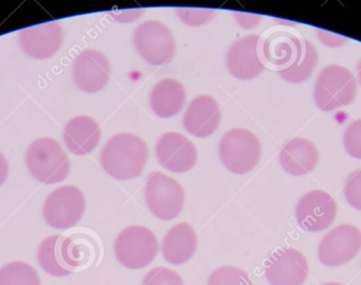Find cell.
<instances>
[{
	"label": "cell",
	"instance_id": "8fae6325",
	"mask_svg": "<svg viewBox=\"0 0 361 285\" xmlns=\"http://www.w3.org/2000/svg\"><path fill=\"white\" fill-rule=\"evenodd\" d=\"M308 272L305 256L295 248L276 251L267 262L266 277L271 285H303Z\"/></svg>",
	"mask_w": 361,
	"mask_h": 285
},
{
	"label": "cell",
	"instance_id": "4dcf8cb0",
	"mask_svg": "<svg viewBox=\"0 0 361 285\" xmlns=\"http://www.w3.org/2000/svg\"><path fill=\"white\" fill-rule=\"evenodd\" d=\"M318 36L319 39L322 40V43L328 47H339L347 42V38L331 34L329 32H324V30H318Z\"/></svg>",
	"mask_w": 361,
	"mask_h": 285
},
{
	"label": "cell",
	"instance_id": "4fadbf2b",
	"mask_svg": "<svg viewBox=\"0 0 361 285\" xmlns=\"http://www.w3.org/2000/svg\"><path fill=\"white\" fill-rule=\"evenodd\" d=\"M157 158L159 164L169 171L184 173L197 164V151L188 137L169 132L157 141Z\"/></svg>",
	"mask_w": 361,
	"mask_h": 285
},
{
	"label": "cell",
	"instance_id": "cb8c5ba5",
	"mask_svg": "<svg viewBox=\"0 0 361 285\" xmlns=\"http://www.w3.org/2000/svg\"><path fill=\"white\" fill-rule=\"evenodd\" d=\"M0 285H40L37 271L25 262H11L0 267Z\"/></svg>",
	"mask_w": 361,
	"mask_h": 285
},
{
	"label": "cell",
	"instance_id": "30bf717a",
	"mask_svg": "<svg viewBox=\"0 0 361 285\" xmlns=\"http://www.w3.org/2000/svg\"><path fill=\"white\" fill-rule=\"evenodd\" d=\"M337 215V203L329 193L311 191L303 195L295 206V219L301 229L320 232L334 223Z\"/></svg>",
	"mask_w": 361,
	"mask_h": 285
},
{
	"label": "cell",
	"instance_id": "8992f818",
	"mask_svg": "<svg viewBox=\"0 0 361 285\" xmlns=\"http://www.w3.org/2000/svg\"><path fill=\"white\" fill-rule=\"evenodd\" d=\"M183 187L170 176L154 172L147 176L145 200L157 219L170 221L180 215L184 206Z\"/></svg>",
	"mask_w": 361,
	"mask_h": 285
},
{
	"label": "cell",
	"instance_id": "2e32d148",
	"mask_svg": "<svg viewBox=\"0 0 361 285\" xmlns=\"http://www.w3.org/2000/svg\"><path fill=\"white\" fill-rule=\"evenodd\" d=\"M221 122V110L218 103L209 95L195 97L186 108L183 126L193 137H210L218 129Z\"/></svg>",
	"mask_w": 361,
	"mask_h": 285
},
{
	"label": "cell",
	"instance_id": "44dd1931",
	"mask_svg": "<svg viewBox=\"0 0 361 285\" xmlns=\"http://www.w3.org/2000/svg\"><path fill=\"white\" fill-rule=\"evenodd\" d=\"M186 93L178 80H159L152 89L149 104L159 118H170L183 108Z\"/></svg>",
	"mask_w": 361,
	"mask_h": 285
},
{
	"label": "cell",
	"instance_id": "d6986e66",
	"mask_svg": "<svg viewBox=\"0 0 361 285\" xmlns=\"http://www.w3.org/2000/svg\"><path fill=\"white\" fill-rule=\"evenodd\" d=\"M197 246V233L188 223H178L165 235L162 254L169 263L178 265L192 259Z\"/></svg>",
	"mask_w": 361,
	"mask_h": 285
},
{
	"label": "cell",
	"instance_id": "7c38bea8",
	"mask_svg": "<svg viewBox=\"0 0 361 285\" xmlns=\"http://www.w3.org/2000/svg\"><path fill=\"white\" fill-rule=\"evenodd\" d=\"M111 77L109 59L97 49L82 51L73 65V80L80 91L93 94L102 91Z\"/></svg>",
	"mask_w": 361,
	"mask_h": 285
},
{
	"label": "cell",
	"instance_id": "ac0fdd59",
	"mask_svg": "<svg viewBox=\"0 0 361 285\" xmlns=\"http://www.w3.org/2000/svg\"><path fill=\"white\" fill-rule=\"evenodd\" d=\"M63 139L73 154L82 156L93 152L99 145L101 127L92 118L76 116L65 126Z\"/></svg>",
	"mask_w": 361,
	"mask_h": 285
},
{
	"label": "cell",
	"instance_id": "484cf974",
	"mask_svg": "<svg viewBox=\"0 0 361 285\" xmlns=\"http://www.w3.org/2000/svg\"><path fill=\"white\" fill-rule=\"evenodd\" d=\"M207 285H253V282L245 270L226 265L213 271Z\"/></svg>",
	"mask_w": 361,
	"mask_h": 285
},
{
	"label": "cell",
	"instance_id": "7402d4cb",
	"mask_svg": "<svg viewBox=\"0 0 361 285\" xmlns=\"http://www.w3.org/2000/svg\"><path fill=\"white\" fill-rule=\"evenodd\" d=\"M65 236L51 235L46 237L38 248V261L44 271L53 277H67L74 271L67 265L65 260Z\"/></svg>",
	"mask_w": 361,
	"mask_h": 285
},
{
	"label": "cell",
	"instance_id": "d4e9b609",
	"mask_svg": "<svg viewBox=\"0 0 361 285\" xmlns=\"http://www.w3.org/2000/svg\"><path fill=\"white\" fill-rule=\"evenodd\" d=\"M90 241L85 235L65 237L63 244L65 260L71 269L75 270L76 267H82V264H85L90 260L92 252Z\"/></svg>",
	"mask_w": 361,
	"mask_h": 285
},
{
	"label": "cell",
	"instance_id": "9c48e42d",
	"mask_svg": "<svg viewBox=\"0 0 361 285\" xmlns=\"http://www.w3.org/2000/svg\"><path fill=\"white\" fill-rule=\"evenodd\" d=\"M360 250V229L351 224H343L322 237L318 256L326 267H340L355 259Z\"/></svg>",
	"mask_w": 361,
	"mask_h": 285
},
{
	"label": "cell",
	"instance_id": "d590c367",
	"mask_svg": "<svg viewBox=\"0 0 361 285\" xmlns=\"http://www.w3.org/2000/svg\"><path fill=\"white\" fill-rule=\"evenodd\" d=\"M322 285H343L340 284V283H336V282H330V283H324V284Z\"/></svg>",
	"mask_w": 361,
	"mask_h": 285
},
{
	"label": "cell",
	"instance_id": "ffe728a7",
	"mask_svg": "<svg viewBox=\"0 0 361 285\" xmlns=\"http://www.w3.org/2000/svg\"><path fill=\"white\" fill-rule=\"evenodd\" d=\"M301 37L293 32L278 30L272 32L263 42L262 53L269 64L287 68L295 62L300 51Z\"/></svg>",
	"mask_w": 361,
	"mask_h": 285
},
{
	"label": "cell",
	"instance_id": "836d02e7",
	"mask_svg": "<svg viewBox=\"0 0 361 285\" xmlns=\"http://www.w3.org/2000/svg\"><path fill=\"white\" fill-rule=\"evenodd\" d=\"M8 162L6 160L5 156L0 153V186L5 183L6 179L8 177Z\"/></svg>",
	"mask_w": 361,
	"mask_h": 285
},
{
	"label": "cell",
	"instance_id": "e0dca14e",
	"mask_svg": "<svg viewBox=\"0 0 361 285\" xmlns=\"http://www.w3.org/2000/svg\"><path fill=\"white\" fill-rule=\"evenodd\" d=\"M279 160L282 168L290 175H307L318 164V148L309 139L295 137L282 147Z\"/></svg>",
	"mask_w": 361,
	"mask_h": 285
},
{
	"label": "cell",
	"instance_id": "5bb4252c",
	"mask_svg": "<svg viewBox=\"0 0 361 285\" xmlns=\"http://www.w3.org/2000/svg\"><path fill=\"white\" fill-rule=\"evenodd\" d=\"M17 39L26 55L44 61L59 51L64 35L59 23L48 22L19 32Z\"/></svg>",
	"mask_w": 361,
	"mask_h": 285
},
{
	"label": "cell",
	"instance_id": "277c9868",
	"mask_svg": "<svg viewBox=\"0 0 361 285\" xmlns=\"http://www.w3.org/2000/svg\"><path fill=\"white\" fill-rule=\"evenodd\" d=\"M260 141L245 128H233L224 134L219 144L220 160L234 174L249 173L258 165L261 158Z\"/></svg>",
	"mask_w": 361,
	"mask_h": 285
},
{
	"label": "cell",
	"instance_id": "52a82bcc",
	"mask_svg": "<svg viewBox=\"0 0 361 285\" xmlns=\"http://www.w3.org/2000/svg\"><path fill=\"white\" fill-rule=\"evenodd\" d=\"M134 45L140 56L151 65L168 64L176 53V40L166 25L147 20L134 32Z\"/></svg>",
	"mask_w": 361,
	"mask_h": 285
},
{
	"label": "cell",
	"instance_id": "6da1fadb",
	"mask_svg": "<svg viewBox=\"0 0 361 285\" xmlns=\"http://www.w3.org/2000/svg\"><path fill=\"white\" fill-rule=\"evenodd\" d=\"M149 149L134 134H116L102 149L101 165L113 179L126 181L141 175L147 165Z\"/></svg>",
	"mask_w": 361,
	"mask_h": 285
},
{
	"label": "cell",
	"instance_id": "603a6c76",
	"mask_svg": "<svg viewBox=\"0 0 361 285\" xmlns=\"http://www.w3.org/2000/svg\"><path fill=\"white\" fill-rule=\"evenodd\" d=\"M318 62V51L309 40L301 38L300 51L295 62L279 70L280 76L291 84L303 83L312 75Z\"/></svg>",
	"mask_w": 361,
	"mask_h": 285
},
{
	"label": "cell",
	"instance_id": "f546056e",
	"mask_svg": "<svg viewBox=\"0 0 361 285\" xmlns=\"http://www.w3.org/2000/svg\"><path fill=\"white\" fill-rule=\"evenodd\" d=\"M176 11L178 18L184 24L192 27L205 24L215 15V11L212 9L176 8Z\"/></svg>",
	"mask_w": 361,
	"mask_h": 285
},
{
	"label": "cell",
	"instance_id": "3957f363",
	"mask_svg": "<svg viewBox=\"0 0 361 285\" xmlns=\"http://www.w3.org/2000/svg\"><path fill=\"white\" fill-rule=\"evenodd\" d=\"M356 95V78L348 68L340 65H328L319 72L314 96L320 110L332 112L348 106Z\"/></svg>",
	"mask_w": 361,
	"mask_h": 285
},
{
	"label": "cell",
	"instance_id": "ba28073f",
	"mask_svg": "<svg viewBox=\"0 0 361 285\" xmlns=\"http://www.w3.org/2000/svg\"><path fill=\"white\" fill-rule=\"evenodd\" d=\"M86 201L78 187L66 185L55 189L44 203L43 216L46 223L54 229L74 227L85 213Z\"/></svg>",
	"mask_w": 361,
	"mask_h": 285
},
{
	"label": "cell",
	"instance_id": "9a60e30c",
	"mask_svg": "<svg viewBox=\"0 0 361 285\" xmlns=\"http://www.w3.org/2000/svg\"><path fill=\"white\" fill-rule=\"evenodd\" d=\"M260 36L249 35L238 40L226 53V68L233 77L241 80L257 78L266 68L258 53Z\"/></svg>",
	"mask_w": 361,
	"mask_h": 285
},
{
	"label": "cell",
	"instance_id": "e575fe53",
	"mask_svg": "<svg viewBox=\"0 0 361 285\" xmlns=\"http://www.w3.org/2000/svg\"><path fill=\"white\" fill-rule=\"evenodd\" d=\"M357 76H358L359 83L361 85V59L359 61L358 65H357Z\"/></svg>",
	"mask_w": 361,
	"mask_h": 285
},
{
	"label": "cell",
	"instance_id": "1f68e13d",
	"mask_svg": "<svg viewBox=\"0 0 361 285\" xmlns=\"http://www.w3.org/2000/svg\"><path fill=\"white\" fill-rule=\"evenodd\" d=\"M144 11H140V9H130V11H120V13H112L113 16L115 17L117 22L120 23H130L134 22L136 19L140 18V17L143 15Z\"/></svg>",
	"mask_w": 361,
	"mask_h": 285
},
{
	"label": "cell",
	"instance_id": "5b68a950",
	"mask_svg": "<svg viewBox=\"0 0 361 285\" xmlns=\"http://www.w3.org/2000/svg\"><path fill=\"white\" fill-rule=\"evenodd\" d=\"M115 256L123 267L137 270L147 267L157 258L159 242L151 229L133 225L123 229L114 244Z\"/></svg>",
	"mask_w": 361,
	"mask_h": 285
},
{
	"label": "cell",
	"instance_id": "4316f807",
	"mask_svg": "<svg viewBox=\"0 0 361 285\" xmlns=\"http://www.w3.org/2000/svg\"><path fill=\"white\" fill-rule=\"evenodd\" d=\"M143 285H184L182 277L168 267H155L144 277Z\"/></svg>",
	"mask_w": 361,
	"mask_h": 285
},
{
	"label": "cell",
	"instance_id": "f1b7e54d",
	"mask_svg": "<svg viewBox=\"0 0 361 285\" xmlns=\"http://www.w3.org/2000/svg\"><path fill=\"white\" fill-rule=\"evenodd\" d=\"M343 193L351 208L361 211V170H356L345 179Z\"/></svg>",
	"mask_w": 361,
	"mask_h": 285
},
{
	"label": "cell",
	"instance_id": "83f0119b",
	"mask_svg": "<svg viewBox=\"0 0 361 285\" xmlns=\"http://www.w3.org/2000/svg\"><path fill=\"white\" fill-rule=\"evenodd\" d=\"M343 146L351 158L361 160V120H355L345 128Z\"/></svg>",
	"mask_w": 361,
	"mask_h": 285
},
{
	"label": "cell",
	"instance_id": "7a4b0ae2",
	"mask_svg": "<svg viewBox=\"0 0 361 285\" xmlns=\"http://www.w3.org/2000/svg\"><path fill=\"white\" fill-rule=\"evenodd\" d=\"M30 175L44 184H56L66 179L71 171L68 156L59 141L42 137L32 141L26 152Z\"/></svg>",
	"mask_w": 361,
	"mask_h": 285
},
{
	"label": "cell",
	"instance_id": "d6a6232c",
	"mask_svg": "<svg viewBox=\"0 0 361 285\" xmlns=\"http://www.w3.org/2000/svg\"><path fill=\"white\" fill-rule=\"evenodd\" d=\"M238 23L242 27H245L247 30L252 28L253 26L258 24L259 22L262 20V17L257 16V15H250V13H235Z\"/></svg>",
	"mask_w": 361,
	"mask_h": 285
}]
</instances>
